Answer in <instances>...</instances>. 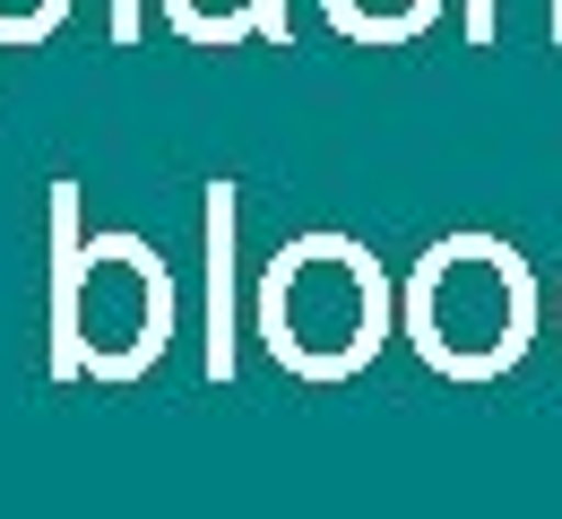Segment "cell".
Listing matches in <instances>:
<instances>
[{"instance_id":"277c9868","label":"cell","mask_w":562,"mask_h":519,"mask_svg":"<svg viewBox=\"0 0 562 519\" xmlns=\"http://www.w3.org/2000/svg\"><path fill=\"white\" fill-rule=\"evenodd\" d=\"M61 9H70V0H0V26H9V35H44Z\"/></svg>"},{"instance_id":"7a4b0ae2","label":"cell","mask_w":562,"mask_h":519,"mask_svg":"<svg viewBox=\"0 0 562 519\" xmlns=\"http://www.w3.org/2000/svg\"><path fill=\"white\" fill-rule=\"evenodd\" d=\"M260 329H269L278 364H294V372H321V381L355 372L381 347V269H372V251H355L338 234L294 242L269 269Z\"/></svg>"},{"instance_id":"6da1fadb","label":"cell","mask_w":562,"mask_h":519,"mask_svg":"<svg viewBox=\"0 0 562 519\" xmlns=\"http://www.w3.org/2000/svg\"><path fill=\"white\" fill-rule=\"evenodd\" d=\"M407 329L441 372H502L528 347V269L510 242L459 234L441 251H424L416 295H407Z\"/></svg>"},{"instance_id":"3957f363","label":"cell","mask_w":562,"mask_h":519,"mask_svg":"<svg viewBox=\"0 0 562 519\" xmlns=\"http://www.w3.org/2000/svg\"><path fill=\"white\" fill-rule=\"evenodd\" d=\"M78 347H87L95 372H139L147 347H165V278L147 269L139 242H104V251L87 260Z\"/></svg>"}]
</instances>
